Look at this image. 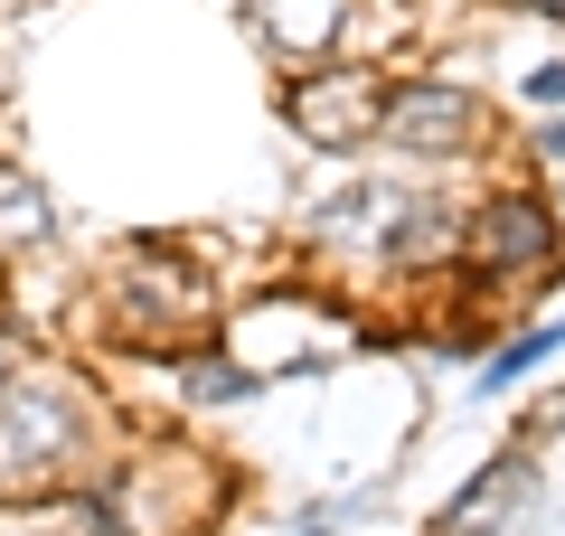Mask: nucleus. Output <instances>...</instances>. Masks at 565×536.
<instances>
[{
	"label": "nucleus",
	"mask_w": 565,
	"mask_h": 536,
	"mask_svg": "<svg viewBox=\"0 0 565 536\" xmlns=\"http://www.w3.org/2000/svg\"><path fill=\"white\" fill-rule=\"evenodd\" d=\"M340 20H349V0H255L264 47H282V57H321L340 39Z\"/></svg>",
	"instance_id": "nucleus-4"
},
{
	"label": "nucleus",
	"mask_w": 565,
	"mask_h": 536,
	"mask_svg": "<svg viewBox=\"0 0 565 536\" xmlns=\"http://www.w3.org/2000/svg\"><path fill=\"white\" fill-rule=\"evenodd\" d=\"M527 95H537V104H565V66H537V76H527Z\"/></svg>",
	"instance_id": "nucleus-8"
},
{
	"label": "nucleus",
	"mask_w": 565,
	"mask_h": 536,
	"mask_svg": "<svg viewBox=\"0 0 565 536\" xmlns=\"http://www.w3.org/2000/svg\"><path fill=\"white\" fill-rule=\"evenodd\" d=\"M471 122H481V104H471L462 85H396V95L377 104L386 151H424V160H452L471 141Z\"/></svg>",
	"instance_id": "nucleus-1"
},
{
	"label": "nucleus",
	"mask_w": 565,
	"mask_h": 536,
	"mask_svg": "<svg viewBox=\"0 0 565 536\" xmlns=\"http://www.w3.org/2000/svg\"><path fill=\"white\" fill-rule=\"evenodd\" d=\"M29 236H47V199H39V179H29V170L0 160V245H29Z\"/></svg>",
	"instance_id": "nucleus-6"
},
{
	"label": "nucleus",
	"mask_w": 565,
	"mask_h": 536,
	"mask_svg": "<svg viewBox=\"0 0 565 536\" xmlns=\"http://www.w3.org/2000/svg\"><path fill=\"white\" fill-rule=\"evenodd\" d=\"M471 245H481L490 274H537V264H556V217H546L537 199H500Z\"/></svg>",
	"instance_id": "nucleus-3"
},
{
	"label": "nucleus",
	"mask_w": 565,
	"mask_h": 536,
	"mask_svg": "<svg viewBox=\"0 0 565 536\" xmlns=\"http://www.w3.org/2000/svg\"><path fill=\"white\" fill-rule=\"evenodd\" d=\"M311 536H330V527H311Z\"/></svg>",
	"instance_id": "nucleus-9"
},
{
	"label": "nucleus",
	"mask_w": 565,
	"mask_h": 536,
	"mask_svg": "<svg viewBox=\"0 0 565 536\" xmlns=\"http://www.w3.org/2000/svg\"><path fill=\"white\" fill-rule=\"evenodd\" d=\"M377 76H311V85H292V122H302L321 151H349V141L377 122Z\"/></svg>",
	"instance_id": "nucleus-2"
},
{
	"label": "nucleus",
	"mask_w": 565,
	"mask_h": 536,
	"mask_svg": "<svg viewBox=\"0 0 565 536\" xmlns=\"http://www.w3.org/2000/svg\"><path fill=\"white\" fill-rule=\"evenodd\" d=\"M527 499V461H500V471H481L462 490V508H452V536H500V517Z\"/></svg>",
	"instance_id": "nucleus-5"
},
{
	"label": "nucleus",
	"mask_w": 565,
	"mask_h": 536,
	"mask_svg": "<svg viewBox=\"0 0 565 536\" xmlns=\"http://www.w3.org/2000/svg\"><path fill=\"white\" fill-rule=\"evenodd\" d=\"M556 339H565V330H527V339H509V349L490 357V377H481V386H509V377H527V367H537V357L556 349Z\"/></svg>",
	"instance_id": "nucleus-7"
}]
</instances>
